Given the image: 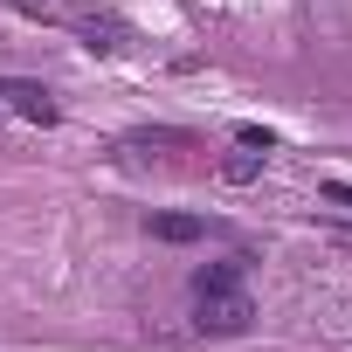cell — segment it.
Masks as SVG:
<instances>
[{
    "instance_id": "7a4b0ae2",
    "label": "cell",
    "mask_w": 352,
    "mask_h": 352,
    "mask_svg": "<svg viewBox=\"0 0 352 352\" xmlns=\"http://www.w3.org/2000/svg\"><path fill=\"white\" fill-rule=\"evenodd\" d=\"M0 104H8V111H21L28 124H56L49 90H42V83H28V76H0Z\"/></svg>"
},
{
    "instance_id": "5b68a950",
    "label": "cell",
    "mask_w": 352,
    "mask_h": 352,
    "mask_svg": "<svg viewBox=\"0 0 352 352\" xmlns=\"http://www.w3.org/2000/svg\"><path fill=\"white\" fill-rule=\"evenodd\" d=\"M194 290H242V263L228 256V263H208L201 276H194Z\"/></svg>"
},
{
    "instance_id": "6da1fadb",
    "label": "cell",
    "mask_w": 352,
    "mask_h": 352,
    "mask_svg": "<svg viewBox=\"0 0 352 352\" xmlns=\"http://www.w3.org/2000/svg\"><path fill=\"white\" fill-rule=\"evenodd\" d=\"M194 297H201L194 324H201V331H214V338H235V331H249V318H256L249 290H194Z\"/></svg>"
},
{
    "instance_id": "277c9868",
    "label": "cell",
    "mask_w": 352,
    "mask_h": 352,
    "mask_svg": "<svg viewBox=\"0 0 352 352\" xmlns=\"http://www.w3.org/2000/svg\"><path fill=\"white\" fill-rule=\"evenodd\" d=\"M152 235H159V242H201L208 221H201V214H152Z\"/></svg>"
},
{
    "instance_id": "52a82bcc",
    "label": "cell",
    "mask_w": 352,
    "mask_h": 352,
    "mask_svg": "<svg viewBox=\"0 0 352 352\" xmlns=\"http://www.w3.org/2000/svg\"><path fill=\"white\" fill-rule=\"evenodd\" d=\"M235 138H242V145H249V152H270V145H276V138H270V131H263V124H242V131H235Z\"/></svg>"
},
{
    "instance_id": "8992f818",
    "label": "cell",
    "mask_w": 352,
    "mask_h": 352,
    "mask_svg": "<svg viewBox=\"0 0 352 352\" xmlns=\"http://www.w3.org/2000/svg\"><path fill=\"white\" fill-rule=\"evenodd\" d=\"M256 173H263V152H249V145H242L235 159H221V180H228V187H249Z\"/></svg>"
},
{
    "instance_id": "3957f363",
    "label": "cell",
    "mask_w": 352,
    "mask_h": 352,
    "mask_svg": "<svg viewBox=\"0 0 352 352\" xmlns=\"http://www.w3.org/2000/svg\"><path fill=\"white\" fill-rule=\"evenodd\" d=\"M76 35H83L90 56H118V49H124V21H118V14H83Z\"/></svg>"
},
{
    "instance_id": "ba28073f",
    "label": "cell",
    "mask_w": 352,
    "mask_h": 352,
    "mask_svg": "<svg viewBox=\"0 0 352 352\" xmlns=\"http://www.w3.org/2000/svg\"><path fill=\"white\" fill-rule=\"evenodd\" d=\"M324 201H331V208H345V214H352V187H345V180H324Z\"/></svg>"
}]
</instances>
